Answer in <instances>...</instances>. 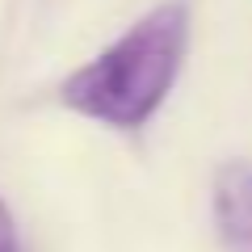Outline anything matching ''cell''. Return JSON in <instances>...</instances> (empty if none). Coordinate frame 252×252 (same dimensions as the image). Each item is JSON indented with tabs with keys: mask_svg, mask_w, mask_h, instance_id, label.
<instances>
[{
	"mask_svg": "<svg viewBox=\"0 0 252 252\" xmlns=\"http://www.w3.org/2000/svg\"><path fill=\"white\" fill-rule=\"evenodd\" d=\"M0 252H21V240H17V223H13L9 206L0 202Z\"/></svg>",
	"mask_w": 252,
	"mask_h": 252,
	"instance_id": "cell-3",
	"label": "cell"
},
{
	"mask_svg": "<svg viewBox=\"0 0 252 252\" xmlns=\"http://www.w3.org/2000/svg\"><path fill=\"white\" fill-rule=\"evenodd\" d=\"M189 51V4L164 0L147 9L118 42L76 67L59 84V101L72 114L114 130H139L168 101Z\"/></svg>",
	"mask_w": 252,
	"mask_h": 252,
	"instance_id": "cell-1",
	"label": "cell"
},
{
	"mask_svg": "<svg viewBox=\"0 0 252 252\" xmlns=\"http://www.w3.org/2000/svg\"><path fill=\"white\" fill-rule=\"evenodd\" d=\"M210 219L223 252H252V164L223 160L210 181Z\"/></svg>",
	"mask_w": 252,
	"mask_h": 252,
	"instance_id": "cell-2",
	"label": "cell"
}]
</instances>
